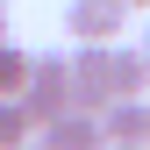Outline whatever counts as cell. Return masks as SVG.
<instances>
[{"mask_svg":"<svg viewBox=\"0 0 150 150\" xmlns=\"http://www.w3.org/2000/svg\"><path fill=\"white\" fill-rule=\"evenodd\" d=\"M29 115H36V129H50V122H64L71 107H79V79H71V57H36V71H29Z\"/></svg>","mask_w":150,"mask_h":150,"instance_id":"6da1fadb","label":"cell"},{"mask_svg":"<svg viewBox=\"0 0 150 150\" xmlns=\"http://www.w3.org/2000/svg\"><path fill=\"white\" fill-rule=\"evenodd\" d=\"M71 79H79V107L107 115L115 107V43H79L71 50Z\"/></svg>","mask_w":150,"mask_h":150,"instance_id":"7a4b0ae2","label":"cell"},{"mask_svg":"<svg viewBox=\"0 0 150 150\" xmlns=\"http://www.w3.org/2000/svg\"><path fill=\"white\" fill-rule=\"evenodd\" d=\"M129 0H71L64 7V29L79 36V43H122L129 36Z\"/></svg>","mask_w":150,"mask_h":150,"instance_id":"3957f363","label":"cell"},{"mask_svg":"<svg viewBox=\"0 0 150 150\" xmlns=\"http://www.w3.org/2000/svg\"><path fill=\"white\" fill-rule=\"evenodd\" d=\"M43 143H50V150H107V122L93 115V107H71L64 122L43 129Z\"/></svg>","mask_w":150,"mask_h":150,"instance_id":"277c9868","label":"cell"},{"mask_svg":"<svg viewBox=\"0 0 150 150\" xmlns=\"http://www.w3.org/2000/svg\"><path fill=\"white\" fill-rule=\"evenodd\" d=\"M100 122H107V143H122V150H150V100H115Z\"/></svg>","mask_w":150,"mask_h":150,"instance_id":"5b68a950","label":"cell"},{"mask_svg":"<svg viewBox=\"0 0 150 150\" xmlns=\"http://www.w3.org/2000/svg\"><path fill=\"white\" fill-rule=\"evenodd\" d=\"M115 100H150V50L115 43Z\"/></svg>","mask_w":150,"mask_h":150,"instance_id":"8992f818","label":"cell"},{"mask_svg":"<svg viewBox=\"0 0 150 150\" xmlns=\"http://www.w3.org/2000/svg\"><path fill=\"white\" fill-rule=\"evenodd\" d=\"M29 71H36V57L0 36V100H22V93H29Z\"/></svg>","mask_w":150,"mask_h":150,"instance_id":"52a82bcc","label":"cell"},{"mask_svg":"<svg viewBox=\"0 0 150 150\" xmlns=\"http://www.w3.org/2000/svg\"><path fill=\"white\" fill-rule=\"evenodd\" d=\"M43 129H36V115H29V100H0V150H29Z\"/></svg>","mask_w":150,"mask_h":150,"instance_id":"ba28073f","label":"cell"},{"mask_svg":"<svg viewBox=\"0 0 150 150\" xmlns=\"http://www.w3.org/2000/svg\"><path fill=\"white\" fill-rule=\"evenodd\" d=\"M0 36H7V0H0Z\"/></svg>","mask_w":150,"mask_h":150,"instance_id":"9c48e42d","label":"cell"},{"mask_svg":"<svg viewBox=\"0 0 150 150\" xmlns=\"http://www.w3.org/2000/svg\"><path fill=\"white\" fill-rule=\"evenodd\" d=\"M29 150H50V143H43V136H36V143H29Z\"/></svg>","mask_w":150,"mask_h":150,"instance_id":"30bf717a","label":"cell"},{"mask_svg":"<svg viewBox=\"0 0 150 150\" xmlns=\"http://www.w3.org/2000/svg\"><path fill=\"white\" fill-rule=\"evenodd\" d=\"M129 7H150V0H129Z\"/></svg>","mask_w":150,"mask_h":150,"instance_id":"8fae6325","label":"cell"},{"mask_svg":"<svg viewBox=\"0 0 150 150\" xmlns=\"http://www.w3.org/2000/svg\"><path fill=\"white\" fill-rule=\"evenodd\" d=\"M143 50H150V29H143Z\"/></svg>","mask_w":150,"mask_h":150,"instance_id":"7c38bea8","label":"cell"},{"mask_svg":"<svg viewBox=\"0 0 150 150\" xmlns=\"http://www.w3.org/2000/svg\"><path fill=\"white\" fill-rule=\"evenodd\" d=\"M107 150H122V143H107Z\"/></svg>","mask_w":150,"mask_h":150,"instance_id":"4fadbf2b","label":"cell"}]
</instances>
